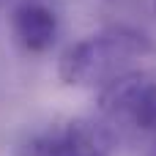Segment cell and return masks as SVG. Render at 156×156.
I'll return each mask as SVG.
<instances>
[{
    "label": "cell",
    "mask_w": 156,
    "mask_h": 156,
    "mask_svg": "<svg viewBox=\"0 0 156 156\" xmlns=\"http://www.w3.org/2000/svg\"><path fill=\"white\" fill-rule=\"evenodd\" d=\"M154 41L132 27H110L71 44L58 60V77L74 88L107 85L121 77L126 66L151 55Z\"/></svg>",
    "instance_id": "1"
},
{
    "label": "cell",
    "mask_w": 156,
    "mask_h": 156,
    "mask_svg": "<svg viewBox=\"0 0 156 156\" xmlns=\"http://www.w3.org/2000/svg\"><path fill=\"white\" fill-rule=\"evenodd\" d=\"M11 22L14 36L27 52H47L58 38V14L47 0H22Z\"/></svg>",
    "instance_id": "4"
},
{
    "label": "cell",
    "mask_w": 156,
    "mask_h": 156,
    "mask_svg": "<svg viewBox=\"0 0 156 156\" xmlns=\"http://www.w3.org/2000/svg\"><path fill=\"white\" fill-rule=\"evenodd\" d=\"M154 156H156V151H154Z\"/></svg>",
    "instance_id": "6"
},
{
    "label": "cell",
    "mask_w": 156,
    "mask_h": 156,
    "mask_svg": "<svg viewBox=\"0 0 156 156\" xmlns=\"http://www.w3.org/2000/svg\"><path fill=\"white\" fill-rule=\"evenodd\" d=\"M154 11H156V0H154Z\"/></svg>",
    "instance_id": "5"
},
{
    "label": "cell",
    "mask_w": 156,
    "mask_h": 156,
    "mask_svg": "<svg viewBox=\"0 0 156 156\" xmlns=\"http://www.w3.org/2000/svg\"><path fill=\"white\" fill-rule=\"evenodd\" d=\"M99 107L112 123H126L137 132H156V77L148 71H123L99 93Z\"/></svg>",
    "instance_id": "2"
},
{
    "label": "cell",
    "mask_w": 156,
    "mask_h": 156,
    "mask_svg": "<svg viewBox=\"0 0 156 156\" xmlns=\"http://www.w3.org/2000/svg\"><path fill=\"white\" fill-rule=\"evenodd\" d=\"M55 156H112L115 134L107 123L93 118H74L60 129H52Z\"/></svg>",
    "instance_id": "3"
}]
</instances>
